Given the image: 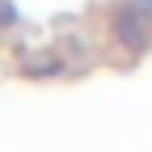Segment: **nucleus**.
I'll use <instances>...</instances> for the list:
<instances>
[{
	"label": "nucleus",
	"instance_id": "obj_1",
	"mask_svg": "<svg viewBox=\"0 0 152 152\" xmlns=\"http://www.w3.org/2000/svg\"><path fill=\"white\" fill-rule=\"evenodd\" d=\"M114 34H118L131 51H140V47L148 42V34H144V26H140L135 13H118V17H114Z\"/></svg>",
	"mask_w": 152,
	"mask_h": 152
}]
</instances>
